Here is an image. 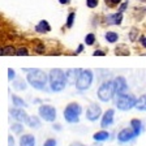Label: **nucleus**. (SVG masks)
Listing matches in <instances>:
<instances>
[{
  "label": "nucleus",
  "mask_w": 146,
  "mask_h": 146,
  "mask_svg": "<svg viewBox=\"0 0 146 146\" xmlns=\"http://www.w3.org/2000/svg\"><path fill=\"white\" fill-rule=\"evenodd\" d=\"M121 21H123L121 12H117V13H115V15H111L107 17V22H108L110 25H119V24H121Z\"/></svg>",
  "instance_id": "15"
},
{
  "label": "nucleus",
  "mask_w": 146,
  "mask_h": 146,
  "mask_svg": "<svg viewBox=\"0 0 146 146\" xmlns=\"http://www.w3.org/2000/svg\"><path fill=\"white\" fill-rule=\"evenodd\" d=\"M127 7H128V1H125V3L124 4H123V5L121 7H120V9H119V12H124V11H125V9H127Z\"/></svg>",
  "instance_id": "36"
},
{
  "label": "nucleus",
  "mask_w": 146,
  "mask_h": 146,
  "mask_svg": "<svg viewBox=\"0 0 146 146\" xmlns=\"http://www.w3.org/2000/svg\"><path fill=\"white\" fill-rule=\"evenodd\" d=\"M35 30L38 31V33H48V31L51 30V26H50V24L46 21V20H42V21L35 26Z\"/></svg>",
  "instance_id": "16"
},
{
  "label": "nucleus",
  "mask_w": 146,
  "mask_h": 146,
  "mask_svg": "<svg viewBox=\"0 0 146 146\" xmlns=\"http://www.w3.org/2000/svg\"><path fill=\"white\" fill-rule=\"evenodd\" d=\"M16 55H17V56H27L29 51H27L26 47H20V48L16 51Z\"/></svg>",
  "instance_id": "27"
},
{
  "label": "nucleus",
  "mask_w": 146,
  "mask_h": 146,
  "mask_svg": "<svg viewBox=\"0 0 146 146\" xmlns=\"http://www.w3.org/2000/svg\"><path fill=\"white\" fill-rule=\"evenodd\" d=\"M54 128H55V129H56V131H60V125H59V124L54 125Z\"/></svg>",
  "instance_id": "43"
},
{
  "label": "nucleus",
  "mask_w": 146,
  "mask_h": 146,
  "mask_svg": "<svg viewBox=\"0 0 146 146\" xmlns=\"http://www.w3.org/2000/svg\"><path fill=\"white\" fill-rule=\"evenodd\" d=\"M115 54L121 55V56H127V55H129V50H128V47L125 44H120L115 48Z\"/></svg>",
  "instance_id": "20"
},
{
  "label": "nucleus",
  "mask_w": 146,
  "mask_h": 146,
  "mask_svg": "<svg viewBox=\"0 0 146 146\" xmlns=\"http://www.w3.org/2000/svg\"><path fill=\"white\" fill-rule=\"evenodd\" d=\"M136 108L138 110V111H146V94L141 95V97L137 99Z\"/></svg>",
  "instance_id": "18"
},
{
  "label": "nucleus",
  "mask_w": 146,
  "mask_h": 146,
  "mask_svg": "<svg viewBox=\"0 0 146 146\" xmlns=\"http://www.w3.org/2000/svg\"><path fill=\"white\" fill-rule=\"evenodd\" d=\"M137 35H138V30H137V29H132L131 34H129V38H131L132 42H134V40L137 39Z\"/></svg>",
  "instance_id": "30"
},
{
  "label": "nucleus",
  "mask_w": 146,
  "mask_h": 146,
  "mask_svg": "<svg viewBox=\"0 0 146 146\" xmlns=\"http://www.w3.org/2000/svg\"><path fill=\"white\" fill-rule=\"evenodd\" d=\"M136 136V132L133 131V128H124V129H121V131L119 132L117 134V140L120 141V142H128V141H131L132 138H134Z\"/></svg>",
  "instance_id": "9"
},
{
  "label": "nucleus",
  "mask_w": 146,
  "mask_h": 146,
  "mask_svg": "<svg viewBox=\"0 0 146 146\" xmlns=\"http://www.w3.org/2000/svg\"><path fill=\"white\" fill-rule=\"evenodd\" d=\"M16 51H17V50H15L13 46H5V47L1 48L0 54L3 55V56H8V55H16Z\"/></svg>",
  "instance_id": "21"
},
{
  "label": "nucleus",
  "mask_w": 146,
  "mask_h": 146,
  "mask_svg": "<svg viewBox=\"0 0 146 146\" xmlns=\"http://www.w3.org/2000/svg\"><path fill=\"white\" fill-rule=\"evenodd\" d=\"M94 56H104V52L103 51H94Z\"/></svg>",
  "instance_id": "37"
},
{
  "label": "nucleus",
  "mask_w": 146,
  "mask_h": 146,
  "mask_svg": "<svg viewBox=\"0 0 146 146\" xmlns=\"http://www.w3.org/2000/svg\"><path fill=\"white\" fill-rule=\"evenodd\" d=\"M69 146H86V145H84V143H81V142H73V143H70Z\"/></svg>",
  "instance_id": "40"
},
{
  "label": "nucleus",
  "mask_w": 146,
  "mask_h": 146,
  "mask_svg": "<svg viewBox=\"0 0 146 146\" xmlns=\"http://www.w3.org/2000/svg\"><path fill=\"white\" fill-rule=\"evenodd\" d=\"M86 4L89 8H95L98 5V0H86Z\"/></svg>",
  "instance_id": "32"
},
{
  "label": "nucleus",
  "mask_w": 146,
  "mask_h": 146,
  "mask_svg": "<svg viewBox=\"0 0 146 146\" xmlns=\"http://www.w3.org/2000/svg\"><path fill=\"white\" fill-rule=\"evenodd\" d=\"M131 127L133 128V131L136 132V136H140L141 129H142V124H141V121L138 120V119H133V120H132Z\"/></svg>",
  "instance_id": "19"
},
{
  "label": "nucleus",
  "mask_w": 146,
  "mask_h": 146,
  "mask_svg": "<svg viewBox=\"0 0 146 146\" xmlns=\"http://www.w3.org/2000/svg\"><path fill=\"white\" fill-rule=\"evenodd\" d=\"M91 82H93V72L90 69H82L81 74L78 77V81L76 84V88L78 90H86L90 88Z\"/></svg>",
  "instance_id": "6"
},
{
  "label": "nucleus",
  "mask_w": 146,
  "mask_h": 146,
  "mask_svg": "<svg viewBox=\"0 0 146 146\" xmlns=\"http://www.w3.org/2000/svg\"><path fill=\"white\" fill-rule=\"evenodd\" d=\"M113 85H115V91L117 94H123L128 90V82L123 76H117L113 80Z\"/></svg>",
  "instance_id": "11"
},
{
  "label": "nucleus",
  "mask_w": 146,
  "mask_h": 146,
  "mask_svg": "<svg viewBox=\"0 0 146 146\" xmlns=\"http://www.w3.org/2000/svg\"><path fill=\"white\" fill-rule=\"evenodd\" d=\"M38 112L44 121H55V119H56V110L50 104H42L38 108Z\"/></svg>",
  "instance_id": "7"
},
{
  "label": "nucleus",
  "mask_w": 146,
  "mask_h": 146,
  "mask_svg": "<svg viewBox=\"0 0 146 146\" xmlns=\"http://www.w3.org/2000/svg\"><path fill=\"white\" fill-rule=\"evenodd\" d=\"M74 17H76V15L74 13H69V16H68V20H67V27H72L73 25V21H74Z\"/></svg>",
  "instance_id": "29"
},
{
  "label": "nucleus",
  "mask_w": 146,
  "mask_h": 146,
  "mask_svg": "<svg viewBox=\"0 0 146 146\" xmlns=\"http://www.w3.org/2000/svg\"><path fill=\"white\" fill-rule=\"evenodd\" d=\"M137 99L134 95L132 94H117V98H116V107L121 111H128L131 110L132 107H136Z\"/></svg>",
  "instance_id": "4"
},
{
  "label": "nucleus",
  "mask_w": 146,
  "mask_h": 146,
  "mask_svg": "<svg viewBox=\"0 0 146 146\" xmlns=\"http://www.w3.org/2000/svg\"><path fill=\"white\" fill-rule=\"evenodd\" d=\"M82 69H68L67 70V82L69 85H76Z\"/></svg>",
  "instance_id": "13"
},
{
  "label": "nucleus",
  "mask_w": 146,
  "mask_h": 146,
  "mask_svg": "<svg viewBox=\"0 0 146 146\" xmlns=\"http://www.w3.org/2000/svg\"><path fill=\"white\" fill-rule=\"evenodd\" d=\"M20 146H35V137L33 134H24V136H21Z\"/></svg>",
  "instance_id": "14"
},
{
  "label": "nucleus",
  "mask_w": 146,
  "mask_h": 146,
  "mask_svg": "<svg viewBox=\"0 0 146 146\" xmlns=\"http://www.w3.org/2000/svg\"><path fill=\"white\" fill-rule=\"evenodd\" d=\"M9 112H11V115H12L13 117H15L17 121H20V123H25V124H27L29 119H30V116L27 115L24 110H22V108H18V107H17V108L11 110Z\"/></svg>",
  "instance_id": "10"
},
{
  "label": "nucleus",
  "mask_w": 146,
  "mask_h": 146,
  "mask_svg": "<svg viewBox=\"0 0 146 146\" xmlns=\"http://www.w3.org/2000/svg\"><path fill=\"white\" fill-rule=\"evenodd\" d=\"M106 1H107V0H106ZM120 1H121V0H108V3L112 4V5H116V4H119Z\"/></svg>",
  "instance_id": "38"
},
{
  "label": "nucleus",
  "mask_w": 146,
  "mask_h": 146,
  "mask_svg": "<svg viewBox=\"0 0 146 146\" xmlns=\"http://www.w3.org/2000/svg\"><path fill=\"white\" fill-rule=\"evenodd\" d=\"M50 86L52 91H61L67 85V73H64L63 69H51L48 74Z\"/></svg>",
  "instance_id": "1"
},
{
  "label": "nucleus",
  "mask_w": 146,
  "mask_h": 146,
  "mask_svg": "<svg viewBox=\"0 0 146 146\" xmlns=\"http://www.w3.org/2000/svg\"><path fill=\"white\" fill-rule=\"evenodd\" d=\"M15 89L17 90H25L26 89V84H25L24 80H18V81L15 82Z\"/></svg>",
  "instance_id": "25"
},
{
  "label": "nucleus",
  "mask_w": 146,
  "mask_h": 146,
  "mask_svg": "<svg viewBox=\"0 0 146 146\" xmlns=\"http://www.w3.org/2000/svg\"><path fill=\"white\" fill-rule=\"evenodd\" d=\"M35 51H36V52H39V54L44 52V46H36V47H35Z\"/></svg>",
  "instance_id": "34"
},
{
  "label": "nucleus",
  "mask_w": 146,
  "mask_h": 146,
  "mask_svg": "<svg viewBox=\"0 0 146 146\" xmlns=\"http://www.w3.org/2000/svg\"><path fill=\"white\" fill-rule=\"evenodd\" d=\"M82 112V108L78 103L76 102H72L69 103L65 110H64V119L67 120L68 123H78L80 121V115Z\"/></svg>",
  "instance_id": "3"
},
{
  "label": "nucleus",
  "mask_w": 146,
  "mask_h": 146,
  "mask_svg": "<svg viewBox=\"0 0 146 146\" xmlns=\"http://www.w3.org/2000/svg\"><path fill=\"white\" fill-rule=\"evenodd\" d=\"M12 131L15 132V133H17V134H20V133H22V131H24V127H22L21 124H13L12 125Z\"/></svg>",
  "instance_id": "28"
},
{
  "label": "nucleus",
  "mask_w": 146,
  "mask_h": 146,
  "mask_svg": "<svg viewBox=\"0 0 146 146\" xmlns=\"http://www.w3.org/2000/svg\"><path fill=\"white\" fill-rule=\"evenodd\" d=\"M94 42H95V35H94V34L90 33V34H88V35L85 36V43L88 46H91Z\"/></svg>",
  "instance_id": "26"
},
{
  "label": "nucleus",
  "mask_w": 146,
  "mask_h": 146,
  "mask_svg": "<svg viewBox=\"0 0 146 146\" xmlns=\"http://www.w3.org/2000/svg\"><path fill=\"white\" fill-rule=\"evenodd\" d=\"M60 1V4H68L69 3V0H59Z\"/></svg>",
  "instance_id": "42"
},
{
  "label": "nucleus",
  "mask_w": 146,
  "mask_h": 146,
  "mask_svg": "<svg viewBox=\"0 0 146 146\" xmlns=\"http://www.w3.org/2000/svg\"><path fill=\"white\" fill-rule=\"evenodd\" d=\"M8 146H15V140L12 136H8Z\"/></svg>",
  "instance_id": "35"
},
{
  "label": "nucleus",
  "mask_w": 146,
  "mask_h": 146,
  "mask_svg": "<svg viewBox=\"0 0 146 146\" xmlns=\"http://www.w3.org/2000/svg\"><path fill=\"white\" fill-rule=\"evenodd\" d=\"M12 100H13V104H15V107H27L26 102H24V100H22L20 97H17V95H13Z\"/></svg>",
  "instance_id": "23"
},
{
  "label": "nucleus",
  "mask_w": 146,
  "mask_h": 146,
  "mask_svg": "<svg viewBox=\"0 0 146 146\" xmlns=\"http://www.w3.org/2000/svg\"><path fill=\"white\" fill-rule=\"evenodd\" d=\"M100 113H102L100 107L98 106L97 103H93L88 107V110H86V119L90 120V121H95L97 119H99Z\"/></svg>",
  "instance_id": "8"
},
{
  "label": "nucleus",
  "mask_w": 146,
  "mask_h": 146,
  "mask_svg": "<svg viewBox=\"0 0 146 146\" xmlns=\"http://www.w3.org/2000/svg\"><path fill=\"white\" fill-rule=\"evenodd\" d=\"M82 50H84V46H82V44H80L78 50H77V51H76V55H78V54H80V52H81V51H82Z\"/></svg>",
  "instance_id": "41"
},
{
  "label": "nucleus",
  "mask_w": 146,
  "mask_h": 146,
  "mask_svg": "<svg viewBox=\"0 0 146 146\" xmlns=\"http://www.w3.org/2000/svg\"><path fill=\"white\" fill-rule=\"evenodd\" d=\"M117 38H119V35L116 33H113V31H107L106 33V39L110 43H115L117 40Z\"/></svg>",
  "instance_id": "24"
},
{
  "label": "nucleus",
  "mask_w": 146,
  "mask_h": 146,
  "mask_svg": "<svg viewBox=\"0 0 146 146\" xmlns=\"http://www.w3.org/2000/svg\"><path fill=\"white\" fill-rule=\"evenodd\" d=\"M43 146H56V140L54 138H48V140H46Z\"/></svg>",
  "instance_id": "31"
},
{
  "label": "nucleus",
  "mask_w": 146,
  "mask_h": 146,
  "mask_svg": "<svg viewBox=\"0 0 146 146\" xmlns=\"http://www.w3.org/2000/svg\"><path fill=\"white\" fill-rule=\"evenodd\" d=\"M113 116H115V111H113L112 108L107 110L106 112L103 113V117H102V121H100V125H102V128H107V127H110V125L112 124Z\"/></svg>",
  "instance_id": "12"
},
{
  "label": "nucleus",
  "mask_w": 146,
  "mask_h": 146,
  "mask_svg": "<svg viewBox=\"0 0 146 146\" xmlns=\"http://www.w3.org/2000/svg\"><path fill=\"white\" fill-rule=\"evenodd\" d=\"M116 91H115L113 81H106L98 89V98H99L102 102H108V100L112 99Z\"/></svg>",
  "instance_id": "5"
},
{
  "label": "nucleus",
  "mask_w": 146,
  "mask_h": 146,
  "mask_svg": "<svg viewBox=\"0 0 146 146\" xmlns=\"http://www.w3.org/2000/svg\"><path fill=\"white\" fill-rule=\"evenodd\" d=\"M110 137V133L106 131H99L97 132V133H94V136H93V138H94V141H97V142H103V141L108 140Z\"/></svg>",
  "instance_id": "17"
},
{
  "label": "nucleus",
  "mask_w": 146,
  "mask_h": 146,
  "mask_svg": "<svg viewBox=\"0 0 146 146\" xmlns=\"http://www.w3.org/2000/svg\"><path fill=\"white\" fill-rule=\"evenodd\" d=\"M27 125L30 128H34V129H36V128L40 127V120L36 116H30V119H29V121H27Z\"/></svg>",
  "instance_id": "22"
},
{
  "label": "nucleus",
  "mask_w": 146,
  "mask_h": 146,
  "mask_svg": "<svg viewBox=\"0 0 146 146\" xmlns=\"http://www.w3.org/2000/svg\"><path fill=\"white\" fill-rule=\"evenodd\" d=\"M141 44L146 48V36H142V38H141Z\"/></svg>",
  "instance_id": "39"
},
{
  "label": "nucleus",
  "mask_w": 146,
  "mask_h": 146,
  "mask_svg": "<svg viewBox=\"0 0 146 146\" xmlns=\"http://www.w3.org/2000/svg\"><path fill=\"white\" fill-rule=\"evenodd\" d=\"M15 76H16L15 70H13V69H8V80H9V81H12V80L15 78Z\"/></svg>",
  "instance_id": "33"
},
{
  "label": "nucleus",
  "mask_w": 146,
  "mask_h": 146,
  "mask_svg": "<svg viewBox=\"0 0 146 146\" xmlns=\"http://www.w3.org/2000/svg\"><path fill=\"white\" fill-rule=\"evenodd\" d=\"M26 80L34 89L42 90V89L46 86V84H47L48 76L40 69H31V70H29V73H27Z\"/></svg>",
  "instance_id": "2"
}]
</instances>
